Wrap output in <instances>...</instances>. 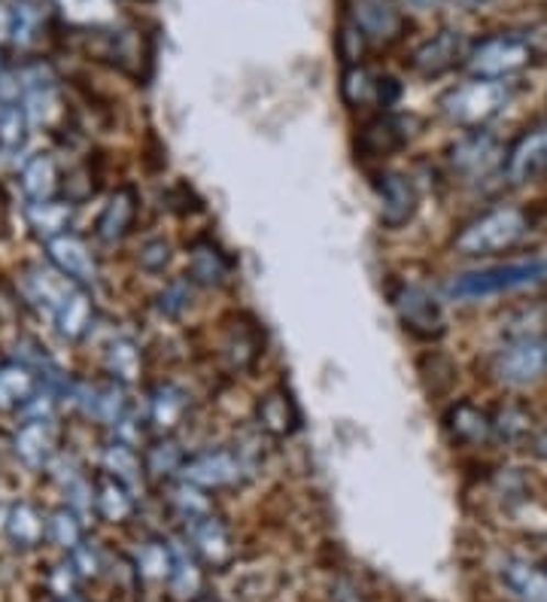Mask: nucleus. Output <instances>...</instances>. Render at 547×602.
<instances>
[{
    "label": "nucleus",
    "mask_w": 547,
    "mask_h": 602,
    "mask_svg": "<svg viewBox=\"0 0 547 602\" xmlns=\"http://www.w3.org/2000/svg\"><path fill=\"white\" fill-rule=\"evenodd\" d=\"M523 235H526V213L521 208L502 204L466 225L456 235L454 247L462 256H493V253L514 247Z\"/></svg>",
    "instance_id": "f257e3e1"
},
{
    "label": "nucleus",
    "mask_w": 547,
    "mask_h": 602,
    "mask_svg": "<svg viewBox=\"0 0 547 602\" xmlns=\"http://www.w3.org/2000/svg\"><path fill=\"white\" fill-rule=\"evenodd\" d=\"M511 101V89L505 79H469L462 86H454L442 98L444 116L466 125V129H481L483 122L499 116Z\"/></svg>",
    "instance_id": "f03ea898"
},
{
    "label": "nucleus",
    "mask_w": 547,
    "mask_h": 602,
    "mask_svg": "<svg viewBox=\"0 0 547 602\" xmlns=\"http://www.w3.org/2000/svg\"><path fill=\"white\" fill-rule=\"evenodd\" d=\"M547 263L545 259H529V263H509L493 265V268H481V271H466L456 275L447 283V296L459 301L487 299V296H499L509 289L529 287L535 280H545Z\"/></svg>",
    "instance_id": "7ed1b4c3"
},
{
    "label": "nucleus",
    "mask_w": 547,
    "mask_h": 602,
    "mask_svg": "<svg viewBox=\"0 0 547 602\" xmlns=\"http://www.w3.org/2000/svg\"><path fill=\"white\" fill-rule=\"evenodd\" d=\"M533 62L529 40L517 34H493L471 46L466 67L475 79H509Z\"/></svg>",
    "instance_id": "20e7f679"
},
{
    "label": "nucleus",
    "mask_w": 547,
    "mask_h": 602,
    "mask_svg": "<svg viewBox=\"0 0 547 602\" xmlns=\"http://www.w3.org/2000/svg\"><path fill=\"white\" fill-rule=\"evenodd\" d=\"M392 311L399 316L404 332H411L414 338L432 341L444 335V311L438 301L432 299L426 289L414 287V283H399L390 292Z\"/></svg>",
    "instance_id": "39448f33"
},
{
    "label": "nucleus",
    "mask_w": 547,
    "mask_h": 602,
    "mask_svg": "<svg viewBox=\"0 0 547 602\" xmlns=\"http://www.w3.org/2000/svg\"><path fill=\"white\" fill-rule=\"evenodd\" d=\"M495 378L509 387H526L545 378L547 371V341L542 338H517L505 344L493 356Z\"/></svg>",
    "instance_id": "423d86ee"
},
{
    "label": "nucleus",
    "mask_w": 547,
    "mask_h": 602,
    "mask_svg": "<svg viewBox=\"0 0 547 602\" xmlns=\"http://www.w3.org/2000/svg\"><path fill=\"white\" fill-rule=\"evenodd\" d=\"M244 459L235 450H201L196 457H186L180 469L182 481L204 487V490H222V487H235L244 478Z\"/></svg>",
    "instance_id": "0eeeda50"
},
{
    "label": "nucleus",
    "mask_w": 547,
    "mask_h": 602,
    "mask_svg": "<svg viewBox=\"0 0 547 602\" xmlns=\"http://www.w3.org/2000/svg\"><path fill=\"white\" fill-rule=\"evenodd\" d=\"M469 53L471 46L469 40H466V34L447 27V31L435 34V37L426 40V43L420 46L411 65H414V70H417L423 79H435L444 77L447 70H454L456 65H466Z\"/></svg>",
    "instance_id": "6e6552de"
},
{
    "label": "nucleus",
    "mask_w": 547,
    "mask_h": 602,
    "mask_svg": "<svg viewBox=\"0 0 547 602\" xmlns=\"http://www.w3.org/2000/svg\"><path fill=\"white\" fill-rule=\"evenodd\" d=\"M189 545L196 550L198 560L213 566V569L228 566L232 557H235V542H232L228 526L222 524L220 517H213V514L189 521Z\"/></svg>",
    "instance_id": "1a4fd4ad"
},
{
    "label": "nucleus",
    "mask_w": 547,
    "mask_h": 602,
    "mask_svg": "<svg viewBox=\"0 0 547 602\" xmlns=\"http://www.w3.org/2000/svg\"><path fill=\"white\" fill-rule=\"evenodd\" d=\"M499 158H502L499 141L487 132H471L469 137L456 141L447 153L450 168L462 177H487L499 165Z\"/></svg>",
    "instance_id": "9d476101"
},
{
    "label": "nucleus",
    "mask_w": 547,
    "mask_h": 602,
    "mask_svg": "<svg viewBox=\"0 0 547 602\" xmlns=\"http://www.w3.org/2000/svg\"><path fill=\"white\" fill-rule=\"evenodd\" d=\"M378 196H380V220L383 225H390V228H402L414 220V213H417V189L414 183L399 174V170H390V174H383L378 183Z\"/></svg>",
    "instance_id": "9b49d317"
},
{
    "label": "nucleus",
    "mask_w": 547,
    "mask_h": 602,
    "mask_svg": "<svg viewBox=\"0 0 547 602\" xmlns=\"http://www.w3.org/2000/svg\"><path fill=\"white\" fill-rule=\"evenodd\" d=\"M46 253H49L55 268L79 287H89L98 280V265H94V256H91V249L86 247L82 237L65 232V235L46 241Z\"/></svg>",
    "instance_id": "f8f14e48"
},
{
    "label": "nucleus",
    "mask_w": 547,
    "mask_h": 602,
    "mask_svg": "<svg viewBox=\"0 0 547 602\" xmlns=\"http://www.w3.org/2000/svg\"><path fill=\"white\" fill-rule=\"evenodd\" d=\"M353 22L365 37L380 43H392L404 31V15L392 0H353Z\"/></svg>",
    "instance_id": "ddd939ff"
},
{
    "label": "nucleus",
    "mask_w": 547,
    "mask_h": 602,
    "mask_svg": "<svg viewBox=\"0 0 547 602\" xmlns=\"http://www.w3.org/2000/svg\"><path fill=\"white\" fill-rule=\"evenodd\" d=\"M547 170V125H538L533 132H526L511 146L505 158V174L511 183H529L535 177H542Z\"/></svg>",
    "instance_id": "4468645a"
},
{
    "label": "nucleus",
    "mask_w": 547,
    "mask_h": 602,
    "mask_svg": "<svg viewBox=\"0 0 547 602\" xmlns=\"http://www.w3.org/2000/svg\"><path fill=\"white\" fill-rule=\"evenodd\" d=\"M256 420L259 426L274 438H287L301 426V411L295 405V399L289 395L287 387H274L261 395L256 405Z\"/></svg>",
    "instance_id": "2eb2a0df"
},
{
    "label": "nucleus",
    "mask_w": 547,
    "mask_h": 602,
    "mask_svg": "<svg viewBox=\"0 0 547 602\" xmlns=\"http://www.w3.org/2000/svg\"><path fill=\"white\" fill-rule=\"evenodd\" d=\"M134 216H137V192L131 186H122L110 196L101 216H98V237L104 244H116L131 232Z\"/></svg>",
    "instance_id": "dca6fc26"
},
{
    "label": "nucleus",
    "mask_w": 547,
    "mask_h": 602,
    "mask_svg": "<svg viewBox=\"0 0 547 602\" xmlns=\"http://www.w3.org/2000/svg\"><path fill=\"white\" fill-rule=\"evenodd\" d=\"M189 411V393L177 383H158L149 395V423L161 435L174 433Z\"/></svg>",
    "instance_id": "f3484780"
},
{
    "label": "nucleus",
    "mask_w": 547,
    "mask_h": 602,
    "mask_svg": "<svg viewBox=\"0 0 547 602\" xmlns=\"http://www.w3.org/2000/svg\"><path fill=\"white\" fill-rule=\"evenodd\" d=\"M40 380L27 363L0 366V411H19L37 395Z\"/></svg>",
    "instance_id": "a211bd4d"
},
{
    "label": "nucleus",
    "mask_w": 547,
    "mask_h": 602,
    "mask_svg": "<svg viewBox=\"0 0 547 602\" xmlns=\"http://www.w3.org/2000/svg\"><path fill=\"white\" fill-rule=\"evenodd\" d=\"M91 323H94V304H91V296L82 287L70 289L58 311H55V326H58V335L67 341H79L89 335Z\"/></svg>",
    "instance_id": "6ab92c4d"
},
{
    "label": "nucleus",
    "mask_w": 547,
    "mask_h": 602,
    "mask_svg": "<svg viewBox=\"0 0 547 602\" xmlns=\"http://www.w3.org/2000/svg\"><path fill=\"white\" fill-rule=\"evenodd\" d=\"M15 457L25 462L27 469H43L49 459H53V430H49V420H27L25 426L15 433L13 438Z\"/></svg>",
    "instance_id": "aec40b11"
},
{
    "label": "nucleus",
    "mask_w": 547,
    "mask_h": 602,
    "mask_svg": "<svg viewBox=\"0 0 547 602\" xmlns=\"http://www.w3.org/2000/svg\"><path fill=\"white\" fill-rule=\"evenodd\" d=\"M408 141L404 122L399 116H378L375 122H368L359 134V149L371 158H387L395 149H402Z\"/></svg>",
    "instance_id": "412c9836"
},
{
    "label": "nucleus",
    "mask_w": 547,
    "mask_h": 602,
    "mask_svg": "<svg viewBox=\"0 0 547 602\" xmlns=\"http://www.w3.org/2000/svg\"><path fill=\"white\" fill-rule=\"evenodd\" d=\"M502 581L521 602H547V572L526 560H505Z\"/></svg>",
    "instance_id": "4be33fe9"
},
{
    "label": "nucleus",
    "mask_w": 547,
    "mask_h": 602,
    "mask_svg": "<svg viewBox=\"0 0 547 602\" xmlns=\"http://www.w3.org/2000/svg\"><path fill=\"white\" fill-rule=\"evenodd\" d=\"M189 275L201 287H220L228 277V259L210 237H198L189 253Z\"/></svg>",
    "instance_id": "5701e85b"
},
{
    "label": "nucleus",
    "mask_w": 547,
    "mask_h": 602,
    "mask_svg": "<svg viewBox=\"0 0 547 602\" xmlns=\"http://www.w3.org/2000/svg\"><path fill=\"white\" fill-rule=\"evenodd\" d=\"M19 180H22V192H25L31 204L49 201L58 192V165H55V158L49 153H40V156L27 158Z\"/></svg>",
    "instance_id": "b1692460"
},
{
    "label": "nucleus",
    "mask_w": 547,
    "mask_h": 602,
    "mask_svg": "<svg viewBox=\"0 0 547 602\" xmlns=\"http://www.w3.org/2000/svg\"><path fill=\"white\" fill-rule=\"evenodd\" d=\"M447 430L459 442L478 445V442H487L493 435V417L487 411H481V408L471 405V402H459V405L447 411Z\"/></svg>",
    "instance_id": "393cba45"
},
{
    "label": "nucleus",
    "mask_w": 547,
    "mask_h": 602,
    "mask_svg": "<svg viewBox=\"0 0 547 602\" xmlns=\"http://www.w3.org/2000/svg\"><path fill=\"white\" fill-rule=\"evenodd\" d=\"M170 590L177 600H196L204 588V576L192 548H174V569H170Z\"/></svg>",
    "instance_id": "a878e982"
},
{
    "label": "nucleus",
    "mask_w": 547,
    "mask_h": 602,
    "mask_svg": "<svg viewBox=\"0 0 547 602\" xmlns=\"http://www.w3.org/2000/svg\"><path fill=\"white\" fill-rule=\"evenodd\" d=\"M27 223L31 228L43 235L46 241H53V237L65 235L67 223H70V201H37V204H31L27 208Z\"/></svg>",
    "instance_id": "bb28decb"
},
{
    "label": "nucleus",
    "mask_w": 547,
    "mask_h": 602,
    "mask_svg": "<svg viewBox=\"0 0 547 602\" xmlns=\"http://www.w3.org/2000/svg\"><path fill=\"white\" fill-rule=\"evenodd\" d=\"M98 509L104 514L107 521H125L131 511H134V499H131L129 487L122 484L119 478H113L110 471H104L101 478H98Z\"/></svg>",
    "instance_id": "cd10ccee"
},
{
    "label": "nucleus",
    "mask_w": 547,
    "mask_h": 602,
    "mask_svg": "<svg viewBox=\"0 0 547 602\" xmlns=\"http://www.w3.org/2000/svg\"><path fill=\"white\" fill-rule=\"evenodd\" d=\"M107 368L110 375L122 383H131V380L141 378V368H144V359H141V350L137 344L129 338H116L107 350Z\"/></svg>",
    "instance_id": "c85d7f7f"
},
{
    "label": "nucleus",
    "mask_w": 547,
    "mask_h": 602,
    "mask_svg": "<svg viewBox=\"0 0 547 602\" xmlns=\"http://www.w3.org/2000/svg\"><path fill=\"white\" fill-rule=\"evenodd\" d=\"M380 92V79L371 77V70H365V67L353 65L347 67V74L341 79V94H344V101L350 107H365L371 104V101H378Z\"/></svg>",
    "instance_id": "c756f323"
},
{
    "label": "nucleus",
    "mask_w": 547,
    "mask_h": 602,
    "mask_svg": "<svg viewBox=\"0 0 547 602\" xmlns=\"http://www.w3.org/2000/svg\"><path fill=\"white\" fill-rule=\"evenodd\" d=\"M170 502H174V509L180 511L186 524H189V521H198V517H208V514H213L208 490L198 484H189V481H182V478H180V484H174V490H170Z\"/></svg>",
    "instance_id": "7c9ffc66"
},
{
    "label": "nucleus",
    "mask_w": 547,
    "mask_h": 602,
    "mask_svg": "<svg viewBox=\"0 0 547 602\" xmlns=\"http://www.w3.org/2000/svg\"><path fill=\"white\" fill-rule=\"evenodd\" d=\"M104 462H107V471H110L113 478H119L125 487L141 484V478H144V471H146V466L141 462V457L134 454V447L131 445L107 447Z\"/></svg>",
    "instance_id": "2f4dec72"
},
{
    "label": "nucleus",
    "mask_w": 547,
    "mask_h": 602,
    "mask_svg": "<svg viewBox=\"0 0 547 602\" xmlns=\"http://www.w3.org/2000/svg\"><path fill=\"white\" fill-rule=\"evenodd\" d=\"M182 462H186V457H182L180 445H177V442H170V438L156 442V445L146 450V457H144L146 471H149V475H158V478L177 475V471L182 469Z\"/></svg>",
    "instance_id": "473e14b6"
},
{
    "label": "nucleus",
    "mask_w": 547,
    "mask_h": 602,
    "mask_svg": "<svg viewBox=\"0 0 547 602\" xmlns=\"http://www.w3.org/2000/svg\"><path fill=\"white\" fill-rule=\"evenodd\" d=\"M27 125H31V119H27L25 107H3L0 110V146L3 149H19L27 141Z\"/></svg>",
    "instance_id": "72a5a7b5"
},
{
    "label": "nucleus",
    "mask_w": 547,
    "mask_h": 602,
    "mask_svg": "<svg viewBox=\"0 0 547 602\" xmlns=\"http://www.w3.org/2000/svg\"><path fill=\"white\" fill-rule=\"evenodd\" d=\"M40 27H43V10L37 0H19L15 3V43L31 46L40 37Z\"/></svg>",
    "instance_id": "f704fd0d"
},
{
    "label": "nucleus",
    "mask_w": 547,
    "mask_h": 602,
    "mask_svg": "<svg viewBox=\"0 0 547 602\" xmlns=\"http://www.w3.org/2000/svg\"><path fill=\"white\" fill-rule=\"evenodd\" d=\"M10 536L19 542V545H37L40 536H43V521H40V514L31 505H19L13 511V517H10Z\"/></svg>",
    "instance_id": "c9c22d12"
},
{
    "label": "nucleus",
    "mask_w": 547,
    "mask_h": 602,
    "mask_svg": "<svg viewBox=\"0 0 547 602\" xmlns=\"http://www.w3.org/2000/svg\"><path fill=\"white\" fill-rule=\"evenodd\" d=\"M225 354L232 356V366H249V363L259 356V338H256L247 326H241L235 335H232V341L225 344Z\"/></svg>",
    "instance_id": "e433bc0d"
},
{
    "label": "nucleus",
    "mask_w": 547,
    "mask_h": 602,
    "mask_svg": "<svg viewBox=\"0 0 547 602\" xmlns=\"http://www.w3.org/2000/svg\"><path fill=\"white\" fill-rule=\"evenodd\" d=\"M141 566H144L146 576L153 578H170L174 569V550H168L161 542H149L141 554Z\"/></svg>",
    "instance_id": "4c0bfd02"
},
{
    "label": "nucleus",
    "mask_w": 547,
    "mask_h": 602,
    "mask_svg": "<svg viewBox=\"0 0 547 602\" xmlns=\"http://www.w3.org/2000/svg\"><path fill=\"white\" fill-rule=\"evenodd\" d=\"M493 433H499L502 438H509V442H517V438H523V435L529 433V417L521 414L517 408H505V411L493 420Z\"/></svg>",
    "instance_id": "58836bf2"
},
{
    "label": "nucleus",
    "mask_w": 547,
    "mask_h": 602,
    "mask_svg": "<svg viewBox=\"0 0 547 602\" xmlns=\"http://www.w3.org/2000/svg\"><path fill=\"white\" fill-rule=\"evenodd\" d=\"M189 299H192V289L186 280H174L165 287V292L158 296V308L168 316H180L186 308H189Z\"/></svg>",
    "instance_id": "ea45409f"
},
{
    "label": "nucleus",
    "mask_w": 547,
    "mask_h": 602,
    "mask_svg": "<svg viewBox=\"0 0 547 602\" xmlns=\"http://www.w3.org/2000/svg\"><path fill=\"white\" fill-rule=\"evenodd\" d=\"M49 529H53V538L58 542V545H65V548H74V545H77L79 524L70 511H58V514H53Z\"/></svg>",
    "instance_id": "a19ab883"
},
{
    "label": "nucleus",
    "mask_w": 547,
    "mask_h": 602,
    "mask_svg": "<svg viewBox=\"0 0 547 602\" xmlns=\"http://www.w3.org/2000/svg\"><path fill=\"white\" fill-rule=\"evenodd\" d=\"M141 265H144L146 271H161L165 265H168L170 259V244L168 241H161V237H156V241H146L144 247H141Z\"/></svg>",
    "instance_id": "79ce46f5"
},
{
    "label": "nucleus",
    "mask_w": 547,
    "mask_h": 602,
    "mask_svg": "<svg viewBox=\"0 0 547 602\" xmlns=\"http://www.w3.org/2000/svg\"><path fill=\"white\" fill-rule=\"evenodd\" d=\"M365 34L359 31V25L356 22H347V25L341 27V53H344V58L347 62H356L359 55H362V46H365Z\"/></svg>",
    "instance_id": "37998d69"
},
{
    "label": "nucleus",
    "mask_w": 547,
    "mask_h": 602,
    "mask_svg": "<svg viewBox=\"0 0 547 602\" xmlns=\"http://www.w3.org/2000/svg\"><path fill=\"white\" fill-rule=\"evenodd\" d=\"M15 37V7L0 0V46H7Z\"/></svg>",
    "instance_id": "c03bdc74"
},
{
    "label": "nucleus",
    "mask_w": 547,
    "mask_h": 602,
    "mask_svg": "<svg viewBox=\"0 0 547 602\" xmlns=\"http://www.w3.org/2000/svg\"><path fill=\"white\" fill-rule=\"evenodd\" d=\"M404 7H411V10H432V7H438L442 0H399Z\"/></svg>",
    "instance_id": "a18cd8bd"
},
{
    "label": "nucleus",
    "mask_w": 547,
    "mask_h": 602,
    "mask_svg": "<svg viewBox=\"0 0 547 602\" xmlns=\"http://www.w3.org/2000/svg\"><path fill=\"white\" fill-rule=\"evenodd\" d=\"M535 450H538V457L547 459V430L535 438Z\"/></svg>",
    "instance_id": "49530a36"
}]
</instances>
